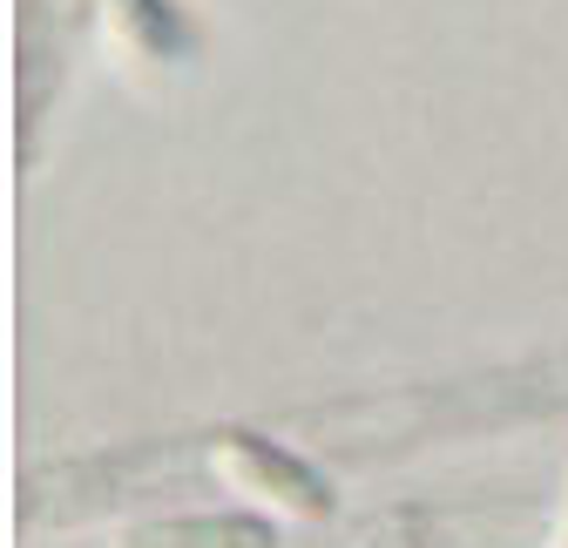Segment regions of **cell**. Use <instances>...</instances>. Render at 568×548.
<instances>
[{
  "label": "cell",
  "instance_id": "obj_1",
  "mask_svg": "<svg viewBox=\"0 0 568 548\" xmlns=\"http://www.w3.org/2000/svg\"><path fill=\"white\" fill-rule=\"evenodd\" d=\"M217 474H224L231 488H244L251 501L277 508L284 521H318V515H325V488L312 481L305 467H292L284 454H271V447H257V440L217 447Z\"/></svg>",
  "mask_w": 568,
  "mask_h": 548
},
{
  "label": "cell",
  "instance_id": "obj_2",
  "mask_svg": "<svg viewBox=\"0 0 568 548\" xmlns=\"http://www.w3.org/2000/svg\"><path fill=\"white\" fill-rule=\"evenodd\" d=\"M555 548H568V508H561V521H555Z\"/></svg>",
  "mask_w": 568,
  "mask_h": 548
}]
</instances>
